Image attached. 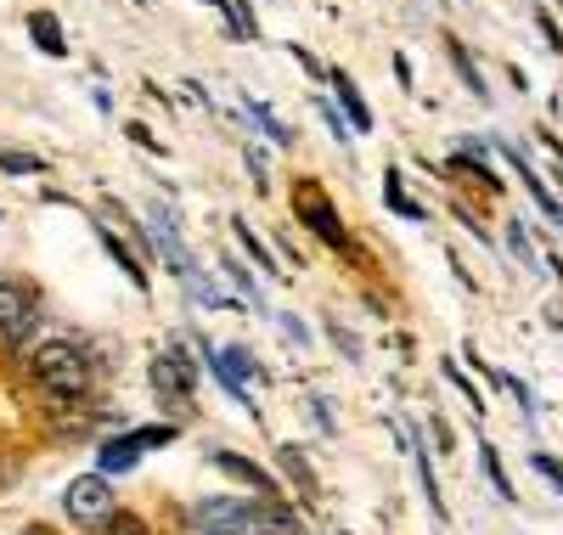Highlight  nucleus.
I'll list each match as a JSON object with an SVG mask.
<instances>
[{
    "label": "nucleus",
    "mask_w": 563,
    "mask_h": 535,
    "mask_svg": "<svg viewBox=\"0 0 563 535\" xmlns=\"http://www.w3.org/2000/svg\"><path fill=\"white\" fill-rule=\"evenodd\" d=\"M34 383L45 389V395H57V401L85 395V383H90L85 350L68 345V338H52V345H40V350H34Z\"/></svg>",
    "instance_id": "obj_1"
},
{
    "label": "nucleus",
    "mask_w": 563,
    "mask_h": 535,
    "mask_svg": "<svg viewBox=\"0 0 563 535\" xmlns=\"http://www.w3.org/2000/svg\"><path fill=\"white\" fill-rule=\"evenodd\" d=\"M63 507H68V518H74L79 529H108L113 513H119V502H113V491H108L102 473H79V479L68 484Z\"/></svg>",
    "instance_id": "obj_2"
},
{
    "label": "nucleus",
    "mask_w": 563,
    "mask_h": 535,
    "mask_svg": "<svg viewBox=\"0 0 563 535\" xmlns=\"http://www.w3.org/2000/svg\"><path fill=\"white\" fill-rule=\"evenodd\" d=\"M294 209H299V220L327 242V249H339V254H350V231L339 226V209L327 204V192L321 186H299V198H294Z\"/></svg>",
    "instance_id": "obj_3"
},
{
    "label": "nucleus",
    "mask_w": 563,
    "mask_h": 535,
    "mask_svg": "<svg viewBox=\"0 0 563 535\" xmlns=\"http://www.w3.org/2000/svg\"><path fill=\"white\" fill-rule=\"evenodd\" d=\"M153 383H158V395H175V401L186 406V401H192V389H198V367L186 361L180 345H169V350L153 361Z\"/></svg>",
    "instance_id": "obj_4"
},
{
    "label": "nucleus",
    "mask_w": 563,
    "mask_h": 535,
    "mask_svg": "<svg viewBox=\"0 0 563 535\" xmlns=\"http://www.w3.org/2000/svg\"><path fill=\"white\" fill-rule=\"evenodd\" d=\"M153 242H158V254L169 260V271H175L180 282H192V287H198L192 254H186V242H180V231H175V215H169V209H153Z\"/></svg>",
    "instance_id": "obj_5"
},
{
    "label": "nucleus",
    "mask_w": 563,
    "mask_h": 535,
    "mask_svg": "<svg viewBox=\"0 0 563 535\" xmlns=\"http://www.w3.org/2000/svg\"><path fill=\"white\" fill-rule=\"evenodd\" d=\"M214 468H225L231 479H243L254 496H282V484H276L260 462H249V457H238V451H214Z\"/></svg>",
    "instance_id": "obj_6"
},
{
    "label": "nucleus",
    "mask_w": 563,
    "mask_h": 535,
    "mask_svg": "<svg viewBox=\"0 0 563 535\" xmlns=\"http://www.w3.org/2000/svg\"><path fill=\"white\" fill-rule=\"evenodd\" d=\"M34 321V294L23 282H0V332H23Z\"/></svg>",
    "instance_id": "obj_7"
},
{
    "label": "nucleus",
    "mask_w": 563,
    "mask_h": 535,
    "mask_svg": "<svg viewBox=\"0 0 563 535\" xmlns=\"http://www.w3.org/2000/svg\"><path fill=\"white\" fill-rule=\"evenodd\" d=\"M249 524H254L260 535H299V518L288 513V502H282V496H260V502L249 507Z\"/></svg>",
    "instance_id": "obj_8"
},
{
    "label": "nucleus",
    "mask_w": 563,
    "mask_h": 535,
    "mask_svg": "<svg viewBox=\"0 0 563 535\" xmlns=\"http://www.w3.org/2000/svg\"><path fill=\"white\" fill-rule=\"evenodd\" d=\"M141 451H147V446H141V434H119V440H108V446L97 451V468H102V473H130V468L141 462Z\"/></svg>",
    "instance_id": "obj_9"
},
{
    "label": "nucleus",
    "mask_w": 563,
    "mask_h": 535,
    "mask_svg": "<svg viewBox=\"0 0 563 535\" xmlns=\"http://www.w3.org/2000/svg\"><path fill=\"white\" fill-rule=\"evenodd\" d=\"M501 159H507L512 170H519V181L530 186V198H536V204L547 209V220H552V226H563V204H558V198H552V192H547V181H541V175H536V170H530V164H525L519 153H512V148H501Z\"/></svg>",
    "instance_id": "obj_10"
},
{
    "label": "nucleus",
    "mask_w": 563,
    "mask_h": 535,
    "mask_svg": "<svg viewBox=\"0 0 563 535\" xmlns=\"http://www.w3.org/2000/svg\"><path fill=\"white\" fill-rule=\"evenodd\" d=\"M327 79H333V90H339V108L350 113V124H355V130H372V108H366V96L355 90V79H350V74H327Z\"/></svg>",
    "instance_id": "obj_11"
},
{
    "label": "nucleus",
    "mask_w": 563,
    "mask_h": 535,
    "mask_svg": "<svg viewBox=\"0 0 563 535\" xmlns=\"http://www.w3.org/2000/svg\"><path fill=\"white\" fill-rule=\"evenodd\" d=\"M29 34H34V45L45 57H68V40H63V23L52 18V12H34L29 18Z\"/></svg>",
    "instance_id": "obj_12"
},
{
    "label": "nucleus",
    "mask_w": 563,
    "mask_h": 535,
    "mask_svg": "<svg viewBox=\"0 0 563 535\" xmlns=\"http://www.w3.org/2000/svg\"><path fill=\"white\" fill-rule=\"evenodd\" d=\"M198 518H203L209 529H249V507H238V502H225V496L203 502V507H198Z\"/></svg>",
    "instance_id": "obj_13"
},
{
    "label": "nucleus",
    "mask_w": 563,
    "mask_h": 535,
    "mask_svg": "<svg viewBox=\"0 0 563 535\" xmlns=\"http://www.w3.org/2000/svg\"><path fill=\"white\" fill-rule=\"evenodd\" d=\"M231 231H238V242H243V254L260 265V271H271V276H282L276 271V260H271V249H265V242H260V231L249 226V220H231Z\"/></svg>",
    "instance_id": "obj_14"
},
{
    "label": "nucleus",
    "mask_w": 563,
    "mask_h": 535,
    "mask_svg": "<svg viewBox=\"0 0 563 535\" xmlns=\"http://www.w3.org/2000/svg\"><path fill=\"white\" fill-rule=\"evenodd\" d=\"M276 462H282V473H288L305 496H316V473H310V462L299 457V446H282V451H276Z\"/></svg>",
    "instance_id": "obj_15"
},
{
    "label": "nucleus",
    "mask_w": 563,
    "mask_h": 535,
    "mask_svg": "<svg viewBox=\"0 0 563 535\" xmlns=\"http://www.w3.org/2000/svg\"><path fill=\"white\" fill-rule=\"evenodd\" d=\"M102 242H108V254H113V260H119V271H124V276H130V282H135V287H147V271H141V260H135V254H130V249H124V242H119V237H113V226H102Z\"/></svg>",
    "instance_id": "obj_16"
},
{
    "label": "nucleus",
    "mask_w": 563,
    "mask_h": 535,
    "mask_svg": "<svg viewBox=\"0 0 563 535\" xmlns=\"http://www.w3.org/2000/svg\"><path fill=\"white\" fill-rule=\"evenodd\" d=\"M384 204H389L395 215H406V220H422V204H417V198H406V186H400V175H395V170L384 175Z\"/></svg>",
    "instance_id": "obj_17"
},
{
    "label": "nucleus",
    "mask_w": 563,
    "mask_h": 535,
    "mask_svg": "<svg viewBox=\"0 0 563 535\" xmlns=\"http://www.w3.org/2000/svg\"><path fill=\"white\" fill-rule=\"evenodd\" d=\"M445 45H451V63H456V74L467 79V90H474V96H490V90H485V74L474 68V57H467V45H462V40H445Z\"/></svg>",
    "instance_id": "obj_18"
},
{
    "label": "nucleus",
    "mask_w": 563,
    "mask_h": 535,
    "mask_svg": "<svg viewBox=\"0 0 563 535\" xmlns=\"http://www.w3.org/2000/svg\"><path fill=\"white\" fill-rule=\"evenodd\" d=\"M479 462H485V479L496 484V496H501V502H512V479H507V468H501L496 446H479Z\"/></svg>",
    "instance_id": "obj_19"
},
{
    "label": "nucleus",
    "mask_w": 563,
    "mask_h": 535,
    "mask_svg": "<svg viewBox=\"0 0 563 535\" xmlns=\"http://www.w3.org/2000/svg\"><path fill=\"white\" fill-rule=\"evenodd\" d=\"M220 7H225L231 34H238V40H254V34H260V23H254V12H249V0H220Z\"/></svg>",
    "instance_id": "obj_20"
},
{
    "label": "nucleus",
    "mask_w": 563,
    "mask_h": 535,
    "mask_svg": "<svg viewBox=\"0 0 563 535\" xmlns=\"http://www.w3.org/2000/svg\"><path fill=\"white\" fill-rule=\"evenodd\" d=\"M124 135H130V141H135V148H141V153H158V159H164V153H169V148H164V141H158V135H153V130H147V124H135V119H130V124H124Z\"/></svg>",
    "instance_id": "obj_21"
},
{
    "label": "nucleus",
    "mask_w": 563,
    "mask_h": 535,
    "mask_svg": "<svg viewBox=\"0 0 563 535\" xmlns=\"http://www.w3.org/2000/svg\"><path fill=\"white\" fill-rule=\"evenodd\" d=\"M108 535H153L147 524H141L135 513H113V524H108Z\"/></svg>",
    "instance_id": "obj_22"
},
{
    "label": "nucleus",
    "mask_w": 563,
    "mask_h": 535,
    "mask_svg": "<svg viewBox=\"0 0 563 535\" xmlns=\"http://www.w3.org/2000/svg\"><path fill=\"white\" fill-rule=\"evenodd\" d=\"M507 242H512V254H519L525 265H536V249H530V237H525V226H507Z\"/></svg>",
    "instance_id": "obj_23"
},
{
    "label": "nucleus",
    "mask_w": 563,
    "mask_h": 535,
    "mask_svg": "<svg viewBox=\"0 0 563 535\" xmlns=\"http://www.w3.org/2000/svg\"><path fill=\"white\" fill-rule=\"evenodd\" d=\"M0 170H12V175H34V170H40V159H29V153H0Z\"/></svg>",
    "instance_id": "obj_24"
},
{
    "label": "nucleus",
    "mask_w": 563,
    "mask_h": 535,
    "mask_svg": "<svg viewBox=\"0 0 563 535\" xmlns=\"http://www.w3.org/2000/svg\"><path fill=\"white\" fill-rule=\"evenodd\" d=\"M445 378H451V383L462 389V395H467V406H474V412H485V401H479V389H474V383H467V378H462V372H456L451 361H445Z\"/></svg>",
    "instance_id": "obj_25"
},
{
    "label": "nucleus",
    "mask_w": 563,
    "mask_h": 535,
    "mask_svg": "<svg viewBox=\"0 0 563 535\" xmlns=\"http://www.w3.org/2000/svg\"><path fill=\"white\" fill-rule=\"evenodd\" d=\"M530 462H536V473H541V479H552V484H558V491H563V462H552L547 451H536Z\"/></svg>",
    "instance_id": "obj_26"
},
{
    "label": "nucleus",
    "mask_w": 563,
    "mask_h": 535,
    "mask_svg": "<svg viewBox=\"0 0 563 535\" xmlns=\"http://www.w3.org/2000/svg\"><path fill=\"white\" fill-rule=\"evenodd\" d=\"M225 271H231V282H238V287H243L249 299H260V287H254V276H249V271H243L238 260H225Z\"/></svg>",
    "instance_id": "obj_27"
},
{
    "label": "nucleus",
    "mask_w": 563,
    "mask_h": 535,
    "mask_svg": "<svg viewBox=\"0 0 563 535\" xmlns=\"http://www.w3.org/2000/svg\"><path fill=\"white\" fill-rule=\"evenodd\" d=\"M541 148H547V159H552V170H558V181H563V148H558V135L541 130Z\"/></svg>",
    "instance_id": "obj_28"
},
{
    "label": "nucleus",
    "mask_w": 563,
    "mask_h": 535,
    "mask_svg": "<svg viewBox=\"0 0 563 535\" xmlns=\"http://www.w3.org/2000/svg\"><path fill=\"white\" fill-rule=\"evenodd\" d=\"M294 63H305V74H327V68H321V63L305 52V45H294Z\"/></svg>",
    "instance_id": "obj_29"
},
{
    "label": "nucleus",
    "mask_w": 563,
    "mask_h": 535,
    "mask_svg": "<svg viewBox=\"0 0 563 535\" xmlns=\"http://www.w3.org/2000/svg\"><path fill=\"white\" fill-rule=\"evenodd\" d=\"M203 535H238V529H203Z\"/></svg>",
    "instance_id": "obj_30"
},
{
    "label": "nucleus",
    "mask_w": 563,
    "mask_h": 535,
    "mask_svg": "<svg viewBox=\"0 0 563 535\" xmlns=\"http://www.w3.org/2000/svg\"><path fill=\"white\" fill-rule=\"evenodd\" d=\"M552 7H558V12H563V0H552Z\"/></svg>",
    "instance_id": "obj_31"
},
{
    "label": "nucleus",
    "mask_w": 563,
    "mask_h": 535,
    "mask_svg": "<svg viewBox=\"0 0 563 535\" xmlns=\"http://www.w3.org/2000/svg\"><path fill=\"white\" fill-rule=\"evenodd\" d=\"M209 7H214V0H209Z\"/></svg>",
    "instance_id": "obj_32"
}]
</instances>
